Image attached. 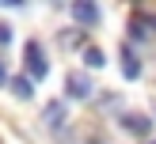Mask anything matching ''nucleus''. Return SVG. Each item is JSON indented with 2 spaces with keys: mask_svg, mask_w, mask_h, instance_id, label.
I'll return each mask as SVG.
<instances>
[{
  "mask_svg": "<svg viewBox=\"0 0 156 144\" xmlns=\"http://www.w3.org/2000/svg\"><path fill=\"white\" fill-rule=\"evenodd\" d=\"M23 68H27L30 80H46V76H50V61H46V49L38 42L23 45Z\"/></svg>",
  "mask_w": 156,
  "mask_h": 144,
  "instance_id": "nucleus-1",
  "label": "nucleus"
},
{
  "mask_svg": "<svg viewBox=\"0 0 156 144\" xmlns=\"http://www.w3.org/2000/svg\"><path fill=\"white\" fill-rule=\"evenodd\" d=\"M69 12H73V19L80 23V27H95V23L103 19L95 0H73V8H69Z\"/></svg>",
  "mask_w": 156,
  "mask_h": 144,
  "instance_id": "nucleus-2",
  "label": "nucleus"
},
{
  "mask_svg": "<svg viewBox=\"0 0 156 144\" xmlns=\"http://www.w3.org/2000/svg\"><path fill=\"white\" fill-rule=\"evenodd\" d=\"M65 91H69V99H91V80L84 72H69Z\"/></svg>",
  "mask_w": 156,
  "mask_h": 144,
  "instance_id": "nucleus-3",
  "label": "nucleus"
},
{
  "mask_svg": "<svg viewBox=\"0 0 156 144\" xmlns=\"http://www.w3.org/2000/svg\"><path fill=\"white\" fill-rule=\"evenodd\" d=\"M122 129H129V133H137V136H149L152 133V121L145 118V114H122Z\"/></svg>",
  "mask_w": 156,
  "mask_h": 144,
  "instance_id": "nucleus-4",
  "label": "nucleus"
},
{
  "mask_svg": "<svg viewBox=\"0 0 156 144\" xmlns=\"http://www.w3.org/2000/svg\"><path fill=\"white\" fill-rule=\"evenodd\" d=\"M8 87H12V95L23 99V102H30V99H34V80H30V76H12V80H8Z\"/></svg>",
  "mask_w": 156,
  "mask_h": 144,
  "instance_id": "nucleus-5",
  "label": "nucleus"
},
{
  "mask_svg": "<svg viewBox=\"0 0 156 144\" xmlns=\"http://www.w3.org/2000/svg\"><path fill=\"white\" fill-rule=\"evenodd\" d=\"M122 68H126V80H137L141 76V61H137V53H133V45H122Z\"/></svg>",
  "mask_w": 156,
  "mask_h": 144,
  "instance_id": "nucleus-6",
  "label": "nucleus"
},
{
  "mask_svg": "<svg viewBox=\"0 0 156 144\" xmlns=\"http://www.w3.org/2000/svg\"><path fill=\"white\" fill-rule=\"evenodd\" d=\"M42 121L57 129L61 121H65V102H50V106H46V114H42Z\"/></svg>",
  "mask_w": 156,
  "mask_h": 144,
  "instance_id": "nucleus-7",
  "label": "nucleus"
},
{
  "mask_svg": "<svg viewBox=\"0 0 156 144\" xmlns=\"http://www.w3.org/2000/svg\"><path fill=\"white\" fill-rule=\"evenodd\" d=\"M84 61H88V68H103V65H107V53L91 45V49H84Z\"/></svg>",
  "mask_w": 156,
  "mask_h": 144,
  "instance_id": "nucleus-8",
  "label": "nucleus"
},
{
  "mask_svg": "<svg viewBox=\"0 0 156 144\" xmlns=\"http://www.w3.org/2000/svg\"><path fill=\"white\" fill-rule=\"evenodd\" d=\"M0 45H12V27L8 23H0Z\"/></svg>",
  "mask_w": 156,
  "mask_h": 144,
  "instance_id": "nucleus-9",
  "label": "nucleus"
},
{
  "mask_svg": "<svg viewBox=\"0 0 156 144\" xmlns=\"http://www.w3.org/2000/svg\"><path fill=\"white\" fill-rule=\"evenodd\" d=\"M8 80H12V76H8V65H4V57H0V87H4Z\"/></svg>",
  "mask_w": 156,
  "mask_h": 144,
  "instance_id": "nucleus-10",
  "label": "nucleus"
},
{
  "mask_svg": "<svg viewBox=\"0 0 156 144\" xmlns=\"http://www.w3.org/2000/svg\"><path fill=\"white\" fill-rule=\"evenodd\" d=\"M0 4H4V8H19L23 0H0Z\"/></svg>",
  "mask_w": 156,
  "mask_h": 144,
  "instance_id": "nucleus-11",
  "label": "nucleus"
},
{
  "mask_svg": "<svg viewBox=\"0 0 156 144\" xmlns=\"http://www.w3.org/2000/svg\"><path fill=\"white\" fill-rule=\"evenodd\" d=\"M149 144H156V140H149Z\"/></svg>",
  "mask_w": 156,
  "mask_h": 144,
  "instance_id": "nucleus-12",
  "label": "nucleus"
}]
</instances>
